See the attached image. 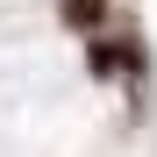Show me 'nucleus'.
Returning a JSON list of instances; mask_svg holds the SVG:
<instances>
[{"mask_svg": "<svg viewBox=\"0 0 157 157\" xmlns=\"http://www.w3.org/2000/svg\"><path fill=\"white\" fill-rule=\"evenodd\" d=\"M64 21L78 36H100V29H107V0H64Z\"/></svg>", "mask_w": 157, "mask_h": 157, "instance_id": "f257e3e1", "label": "nucleus"}, {"mask_svg": "<svg viewBox=\"0 0 157 157\" xmlns=\"http://www.w3.org/2000/svg\"><path fill=\"white\" fill-rule=\"evenodd\" d=\"M86 57H93V78H121V71H128V50H121V43H107V36H93Z\"/></svg>", "mask_w": 157, "mask_h": 157, "instance_id": "f03ea898", "label": "nucleus"}]
</instances>
